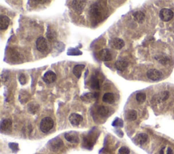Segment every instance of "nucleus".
<instances>
[{
	"instance_id": "f257e3e1",
	"label": "nucleus",
	"mask_w": 174,
	"mask_h": 154,
	"mask_svg": "<svg viewBox=\"0 0 174 154\" xmlns=\"http://www.w3.org/2000/svg\"><path fill=\"white\" fill-rule=\"evenodd\" d=\"M108 14L107 10L101 3H95L92 4L89 9V16L92 23H100L105 19Z\"/></svg>"
},
{
	"instance_id": "f03ea898",
	"label": "nucleus",
	"mask_w": 174,
	"mask_h": 154,
	"mask_svg": "<svg viewBox=\"0 0 174 154\" xmlns=\"http://www.w3.org/2000/svg\"><path fill=\"white\" fill-rule=\"evenodd\" d=\"M54 126V121L52 120L51 117H46L41 119L40 122V128L41 131L43 133H46L50 131Z\"/></svg>"
},
{
	"instance_id": "7ed1b4c3",
	"label": "nucleus",
	"mask_w": 174,
	"mask_h": 154,
	"mask_svg": "<svg viewBox=\"0 0 174 154\" xmlns=\"http://www.w3.org/2000/svg\"><path fill=\"white\" fill-rule=\"evenodd\" d=\"M174 13L171 10L168 8H163L159 12V16L160 19L163 21L168 22L173 18Z\"/></svg>"
},
{
	"instance_id": "20e7f679",
	"label": "nucleus",
	"mask_w": 174,
	"mask_h": 154,
	"mask_svg": "<svg viewBox=\"0 0 174 154\" xmlns=\"http://www.w3.org/2000/svg\"><path fill=\"white\" fill-rule=\"evenodd\" d=\"M147 77L148 79H151L152 81H159L162 77V73L160 71L156 69H152L147 71Z\"/></svg>"
},
{
	"instance_id": "39448f33",
	"label": "nucleus",
	"mask_w": 174,
	"mask_h": 154,
	"mask_svg": "<svg viewBox=\"0 0 174 154\" xmlns=\"http://www.w3.org/2000/svg\"><path fill=\"white\" fill-rule=\"evenodd\" d=\"M98 58L101 61L107 62V61H110L112 59V55L110 50L105 48L102 49V50L98 52Z\"/></svg>"
},
{
	"instance_id": "423d86ee",
	"label": "nucleus",
	"mask_w": 174,
	"mask_h": 154,
	"mask_svg": "<svg viewBox=\"0 0 174 154\" xmlns=\"http://www.w3.org/2000/svg\"><path fill=\"white\" fill-rule=\"evenodd\" d=\"M71 5H72V8L76 11L77 13L80 14L84 10L86 5V1H72L71 2Z\"/></svg>"
},
{
	"instance_id": "0eeeda50",
	"label": "nucleus",
	"mask_w": 174,
	"mask_h": 154,
	"mask_svg": "<svg viewBox=\"0 0 174 154\" xmlns=\"http://www.w3.org/2000/svg\"><path fill=\"white\" fill-rule=\"evenodd\" d=\"M36 47L39 52H43L46 50L48 48V43L46 39L43 37H39L36 41Z\"/></svg>"
},
{
	"instance_id": "6e6552de",
	"label": "nucleus",
	"mask_w": 174,
	"mask_h": 154,
	"mask_svg": "<svg viewBox=\"0 0 174 154\" xmlns=\"http://www.w3.org/2000/svg\"><path fill=\"white\" fill-rule=\"evenodd\" d=\"M169 97V92L168 91H163L155 95L153 97V101L156 103H162L166 101Z\"/></svg>"
},
{
	"instance_id": "1a4fd4ad",
	"label": "nucleus",
	"mask_w": 174,
	"mask_h": 154,
	"mask_svg": "<svg viewBox=\"0 0 174 154\" xmlns=\"http://www.w3.org/2000/svg\"><path fill=\"white\" fill-rule=\"evenodd\" d=\"M110 46L116 50H120L124 46V41L118 37H114L110 41Z\"/></svg>"
},
{
	"instance_id": "9d476101",
	"label": "nucleus",
	"mask_w": 174,
	"mask_h": 154,
	"mask_svg": "<svg viewBox=\"0 0 174 154\" xmlns=\"http://www.w3.org/2000/svg\"><path fill=\"white\" fill-rule=\"evenodd\" d=\"M69 119H70V122L72 126H79L80 124L82 122V121L83 120V117L80 114L74 113L70 115Z\"/></svg>"
},
{
	"instance_id": "9b49d317",
	"label": "nucleus",
	"mask_w": 174,
	"mask_h": 154,
	"mask_svg": "<svg viewBox=\"0 0 174 154\" xmlns=\"http://www.w3.org/2000/svg\"><path fill=\"white\" fill-rule=\"evenodd\" d=\"M56 79H57V75H56L55 73H54L52 71H48L46 72L43 76V80L46 84L53 83L56 80Z\"/></svg>"
},
{
	"instance_id": "f8f14e48",
	"label": "nucleus",
	"mask_w": 174,
	"mask_h": 154,
	"mask_svg": "<svg viewBox=\"0 0 174 154\" xmlns=\"http://www.w3.org/2000/svg\"><path fill=\"white\" fill-rule=\"evenodd\" d=\"M12 120L10 119H3L1 123V133H8L10 132L12 128Z\"/></svg>"
},
{
	"instance_id": "ddd939ff",
	"label": "nucleus",
	"mask_w": 174,
	"mask_h": 154,
	"mask_svg": "<svg viewBox=\"0 0 174 154\" xmlns=\"http://www.w3.org/2000/svg\"><path fill=\"white\" fill-rule=\"evenodd\" d=\"M46 37L47 39H48L50 42H53V41L56 40V39H57V32H56L51 27L48 26V31H47L46 33Z\"/></svg>"
},
{
	"instance_id": "4468645a",
	"label": "nucleus",
	"mask_w": 174,
	"mask_h": 154,
	"mask_svg": "<svg viewBox=\"0 0 174 154\" xmlns=\"http://www.w3.org/2000/svg\"><path fill=\"white\" fill-rule=\"evenodd\" d=\"M148 136L145 133H139L135 137V143L138 145H143L148 141Z\"/></svg>"
},
{
	"instance_id": "2eb2a0df",
	"label": "nucleus",
	"mask_w": 174,
	"mask_h": 154,
	"mask_svg": "<svg viewBox=\"0 0 174 154\" xmlns=\"http://www.w3.org/2000/svg\"><path fill=\"white\" fill-rule=\"evenodd\" d=\"M9 24H10V19L8 16L1 15L0 17V29L1 30L7 29Z\"/></svg>"
},
{
	"instance_id": "dca6fc26",
	"label": "nucleus",
	"mask_w": 174,
	"mask_h": 154,
	"mask_svg": "<svg viewBox=\"0 0 174 154\" xmlns=\"http://www.w3.org/2000/svg\"><path fill=\"white\" fill-rule=\"evenodd\" d=\"M50 146H51V148L54 150H54L57 151V150L61 149V147L63 146V143L61 139H54L53 140L50 142Z\"/></svg>"
},
{
	"instance_id": "f3484780",
	"label": "nucleus",
	"mask_w": 174,
	"mask_h": 154,
	"mask_svg": "<svg viewBox=\"0 0 174 154\" xmlns=\"http://www.w3.org/2000/svg\"><path fill=\"white\" fill-rule=\"evenodd\" d=\"M85 68V65H77L74 67L73 69V73L77 78L80 79L82 75V72Z\"/></svg>"
},
{
	"instance_id": "a211bd4d",
	"label": "nucleus",
	"mask_w": 174,
	"mask_h": 154,
	"mask_svg": "<svg viewBox=\"0 0 174 154\" xmlns=\"http://www.w3.org/2000/svg\"><path fill=\"white\" fill-rule=\"evenodd\" d=\"M133 16L134 20L139 23H144L145 18H146V16H145L144 12H141V11H137V12H135V13H133Z\"/></svg>"
},
{
	"instance_id": "6ab92c4d",
	"label": "nucleus",
	"mask_w": 174,
	"mask_h": 154,
	"mask_svg": "<svg viewBox=\"0 0 174 154\" xmlns=\"http://www.w3.org/2000/svg\"><path fill=\"white\" fill-rule=\"evenodd\" d=\"M102 100L104 103H108V104H112L115 101V97H114V95L112 93L108 92V93H106L103 96Z\"/></svg>"
},
{
	"instance_id": "aec40b11",
	"label": "nucleus",
	"mask_w": 174,
	"mask_h": 154,
	"mask_svg": "<svg viewBox=\"0 0 174 154\" xmlns=\"http://www.w3.org/2000/svg\"><path fill=\"white\" fill-rule=\"evenodd\" d=\"M128 65V62H126V61H122V60L118 61L115 63L116 68L118 71H124L127 68Z\"/></svg>"
},
{
	"instance_id": "412c9836",
	"label": "nucleus",
	"mask_w": 174,
	"mask_h": 154,
	"mask_svg": "<svg viewBox=\"0 0 174 154\" xmlns=\"http://www.w3.org/2000/svg\"><path fill=\"white\" fill-rule=\"evenodd\" d=\"M65 138L67 141L70 143H78L79 139L77 135L73 133H66L65 134Z\"/></svg>"
},
{
	"instance_id": "4be33fe9",
	"label": "nucleus",
	"mask_w": 174,
	"mask_h": 154,
	"mask_svg": "<svg viewBox=\"0 0 174 154\" xmlns=\"http://www.w3.org/2000/svg\"><path fill=\"white\" fill-rule=\"evenodd\" d=\"M110 109L106 106H100L97 109L98 113L101 117H107L110 114Z\"/></svg>"
},
{
	"instance_id": "5701e85b",
	"label": "nucleus",
	"mask_w": 174,
	"mask_h": 154,
	"mask_svg": "<svg viewBox=\"0 0 174 154\" xmlns=\"http://www.w3.org/2000/svg\"><path fill=\"white\" fill-rule=\"evenodd\" d=\"M125 117H126V119H128V121H134L137 119V111L133 109L128 110L125 113Z\"/></svg>"
},
{
	"instance_id": "b1692460",
	"label": "nucleus",
	"mask_w": 174,
	"mask_h": 154,
	"mask_svg": "<svg viewBox=\"0 0 174 154\" xmlns=\"http://www.w3.org/2000/svg\"><path fill=\"white\" fill-rule=\"evenodd\" d=\"M98 97H99V94H97V92H95V93L85 94V95L82 96L81 99L84 101H90L92 100H96Z\"/></svg>"
},
{
	"instance_id": "393cba45",
	"label": "nucleus",
	"mask_w": 174,
	"mask_h": 154,
	"mask_svg": "<svg viewBox=\"0 0 174 154\" xmlns=\"http://www.w3.org/2000/svg\"><path fill=\"white\" fill-rule=\"evenodd\" d=\"M90 86L94 90H99L100 88L99 79L95 75H92L91 79H90Z\"/></svg>"
},
{
	"instance_id": "a878e982",
	"label": "nucleus",
	"mask_w": 174,
	"mask_h": 154,
	"mask_svg": "<svg viewBox=\"0 0 174 154\" xmlns=\"http://www.w3.org/2000/svg\"><path fill=\"white\" fill-rule=\"evenodd\" d=\"M146 95L143 92H139L136 95V100L139 103H143L146 101Z\"/></svg>"
},
{
	"instance_id": "bb28decb",
	"label": "nucleus",
	"mask_w": 174,
	"mask_h": 154,
	"mask_svg": "<svg viewBox=\"0 0 174 154\" xmlns=\"http://www.w3.org/2000/svg\"><path fill=\"white\" fill-rule=\"evenodd\" d=\"M39 109V105L37 104H34V103H31L29 105V110L31 113H35L37 109Z\"/></svg>"
},
{
	"instance_id": "cd10ccee",
	"label": "nucleus",
	"mask_w": 174,
	"mask_h": 154,
	"mask_svg": "<svg viewBox=\"0 0 174 154\" xmlns=\"http://www.w3.org/2000/svg\"><path fill=\"white\" fill-rule=\"evenodd\" d=\"M130 150L126 147H122L120 148L118 151V154H129Z\"/></svg>"
},
{
	"instance_id": "c85d7f7f",
	"label": "nucleus",
	"mask_w": 174,
	"mask_h": 154,
	"mask_svg": "<svg viewBox=\"0 0 174 154\" xmlns=\"http://www.w3.org/2000/svg\"><path fill=\"white\" fill-rule=\"evenodd\" d=\"M112 125H113L114 126H120V127H122L123 122L122 121V119L116 118L114 121Z\"/></svg>"
},
{
	"instance_id": "c756f323",
	"label": "nucleus",
	"mask_w": 174,
	"mask_h": 154,
	"mask_svg": "<svg viewBox=\"0 0 174 154\" xmlns=\"http://www.w3.org/2000/svg\"><path fill=\"white\" fill-rule=\"evenodd\" d=\"M19 79L20 83H21L22 85H24L27 83L26 77H25V75H24V74H21V75L19 76Z\"/></svg>"
},
{
	"instance_id": "7c9ffc66",
	"label": "nucleus",
	"mask_w": 174,
	"mask_h": 154,
	"mask_svg": "<svg viewBox=\"0 0 174 154\" xmlns=\"http://www.w3.org/2000/svg\"><path fill=\"white\" fill-rule=\"evenodd\" d=\"M9 146H10L11 149H12L14 152L17 151L18 150H19V145H18V144L13 143H12L9 144Z\"/></svg>"
},
{
	"instance_id": "2f4dec72",
	"label": "nucleus",
	"mask_w": 174,
	"mask_h": 154,
	"mask_svg": "<svg viewBox=\"0 0 174 154\" xmlns=\"http://www.w3.org/2000/svg\"><path fill=\"white\" fill-rule=\"evenodd\" d=\"M167 154H173V150H172L170 147H169L167 150Z\"/></svg>"
},
{
	"instance_id": "473e14b6",
	"label": "nucleus",
	"mask_w": 174,
	"mask_h": 154,
	"mask_svg": "<svg viewBox=\"0 0 174 154\" xmlns=\"http://www.w3.org/2000/svg\"><path fill=\"white\" fill-rule=\"evenodd\" d=\"M160 154H164V148H163V149H162L161 150Z\"/></svg>"
}]
</instances>
